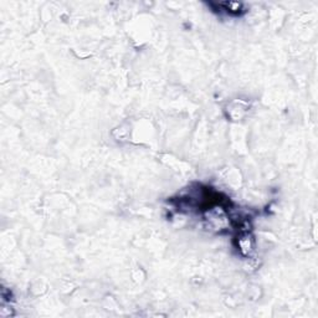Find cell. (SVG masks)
<instances>
[{"instance_id": "6da1fadb", "label": "cell", "mask_w": 318, "mask_h": 318, "mask_svg": "<svg viewBox=\"0 0 318 318\" xmlns=\"http://www.w3.org/2000/svg\"><path fill=\"white\" fill-rule=\"evenodd\" d=\"M217 5L218 8L221 9L220 11H225L226 14L230 15V17H240L245 13L244 5L241 3H219V4H214Z\"/></svg>"}]
</instances>
